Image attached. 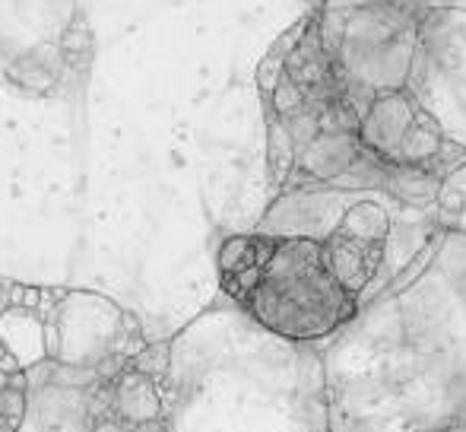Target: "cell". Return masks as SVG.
<instances>
[{
  "label": "cell",
  "instance_id": "1",
  "mask_svg": "<svg viewBox=\"0 0 466 432\" xmlns=\"http://www.w3.org/2000/svg\"><path fill=\"white\" fill-rule=\"evenodd\" d=\"M356 296L333 280L314 239H279L248 309L267 331L289 340H318L356 315Z\"/></svg>",
  "mask_w": 466,
  "mask_h": 432
},
{
  "label": "cell",
  "instance_id": "17",
  "mask_svg": "<svg viewBox=\"0 0 466 432\" xmlns=\"http://www.w3.org/2000/svg\"><path fill=\"white\" fill-rule=\"evenodd\" d=\"M130 432H168V427L162 420H147V423H137Z\"/></svg>",
  "mask_w": 466,
  "mask_h": 432
},
{
  "label": "cell",
  "instance_id": "4",
  "mask_svg": "<svg viewBox=\"0 0 466 432\" xmlns=\"http://www.w3.org/2000/svg\"><path fill=\"white\" fill-rule=\"evenodd\" d=\"M419 111L422 108H419L403 89H397V93H380V96H374L369 111H365L359 137H362V143L371 153L393 162V153H397L403 137L410 134V128L416 124Z\"/></svg>",
  "mask_w": 466,
  "mask_h": 432
},
{
  "label": "cell",
  "instance_id": "12",
  "mask_svg": "<svg viewBox=\"0 0 466 432\" xmlns=\"http://www.w3.org/2000/svg\"><path fill=\"white\" fill-rule=\"evenodd\" d=\"M305 108H308L305 89H301L299 83L286 74L279 80V87L273 89V96L267 99V111H273V115H279V118H292V115H299V111H305Z\"/></svg>",
  "mask_w": 466,
  "mask_h": 432
},
{
  "label": "cell",
  "instance_id": "16",
  "mask_svg": "<svg viewBox=\"0 0 466 432\" xmlns=\"http://www.w3.org/2000/svg\"><path fill=\"white\" fill-rule=\"evenodd\" d=\"M0 417H6V420L19 427V420L25 417V391H19V388L0 391Z\"/></svg>",
  "mask_w": 466,
  "mask_h": 432
},
{
  "label": "cell",
  "instance_id": "11",
  "mask_svg": "<svg viewBox=\"0 0 466 432\" xmlns=\"http://www.w3.org/2000/svg\"><path fill=\"white\" fill-rule=\"evenodd\" d=\"M438 211L448 216H461L466 211V159L454 166L441 179V191H438Z\"/></svg>",
  "mask_w": 466,
  "mask_h": 432
},
{
  "label": "cell",
  "instance_id": "6",
  "mask_svg": "<svg viewBox=\"0 0 466 432\" xmlns=\"http://www.w3.org/2000/svg\"><path fill=\"white\" fill-rule=\"evenodd\" d=\"M444 175L431 172L429 166H393L387 169L384 194L406 207H431L438 204V191H441Z\"/></svg>",
  "mask_w": 466,
  "mask_h": 432
},
{
  "label": "cell",
  "instance_id": "5",
  "mask_svg": "<svg viewBox=\"0 0 466 432\" xmlns=\"http://www.w3.org/2000/svg\"><path fill=\"white\" fill-rule=\"evenodd\" d=\"M324 264L333 273L339 286H343L350 296H362V290L371 283V277L378 273L380 261H384V245H365V242L352 239L346 232H330L324 242Z\"/></svg>",
  "mask_w": 466,
  "mask_h": 432
},
{
  "label": "cell",
  "instance_id": "14",
  "mask_svg": "<svg viewBox=\"0 0 466 432\" xmlns=\"http://www.w3.org/2000/svg\"><path fill=\"white\" fill-rule=\"evenodd\" d=\"M134 369L147 378H162L168 369V350L162 344L156 346H143L140 353L134 356Z\"/></svg>",
  "mask_w": 466,
  "mask_h": 432
},
{
  "label": "cell",
  "instance_id": "9",
  "mask_svg": "<svg viewBox=\"0 0 466 432\" xmlns=\"http://www.w3.org/2000/svg\"><path fill=\"white\" fill-rule=\"evenodd\" d=\"M339 232L352 235V239L365 242V245H387L390 235V213L378 201H356L346 207L343 220H339Z\"/></svg>",
  "mask_w": 466,
  "mask_h": 432
},
{
  "label": "cell",
  "instance_id": "7",
  "mask_svg": "<svg viewBox=\"0 0 466 432\" xmlns=\"http://www.w3.org/2000/svg\"><path fill=\"white\" fill-rule=\"evenodd\" d=\"M117 417L121 423L127 427H137V423H147V420H159L162 414V401H159V391H156L153 378L140 375V372H127L117 388V404H115Z\"/></svg>",
  "mask_w": 466,
  "mask_h": 432
},
{
  "label": "cell",
  "instance_id": "18",
  "mask_svg": "<svg viewBox=\"0 0 466 432\" xmlns=\"http://www.w3.org/2000/svg\"><path fill=\"white\" fill-rule=\"evenodd\" d=\"M96 432H124V429H121V423H111V420H105V423H98Z\"/></svg>",
  "mask_w": 466,
  "mask_h": 432
},
{
  "label": "cell",
  "instance_id": "20",
  "mask_svg": "<svg viewBox=\"0 0 466 432\" xmlns=\"http://www.w3.org/2000/svg\"><path fill=\"white\" fill-rule=\"evenodd\" d=\"M16 429H19L16 423H10L6 417H0V432H16Z\"/></svg>",
  "mask_w": 466,
  "mask_h": 432
},
{
  "label": "cell",
  "instance_id": "3",
  "mask_svg": "<svg viewBox=\"0 0 466 432\" xmlns=\"http://www.w3.org/2000/svg\"><path fill=\"white\" fill-rule=\"evenodd\" d=\"M362 149H365V143L359 134H327V130H320V134L299 153V166L289 175L282 191L330 185V181H337L343 172H350V166L362 156Z\"/></svg>",
  "mask_w": 466,
  "mask_h": 432
},
{
  "label": "cell",
  "instance_id": "21",
  "mask_svg": "<svg viewBox=\"0 0 466 432\" xmlns=\"http://www.w3.org/2000/svg\"><path fill=\"white\" fill-rule=\"evenodd\" d=\"M416 432H441V427H438V429L435 427H425V429H416Z\"/></svg>",
  "mask_w": 466,
  "mask_h": 432
},
{
  "label": "cell",
  "instance_id": "10",
  "mask_svg": "<svg viewBox=\"0 0 466 432\" xmlns=\"http://www.w3.org/2000/svg\"><path fill=\"white\" fill-rule=\"evenodd\" d=\"M267 166H270V179L279 191L299 166V143H295L289 124L273 111H267Z\"/></svg>",
  "mask_w": 466,
  "mask_h": 432
},
{
  "label": "cell",
  "instance_id": "2",
  "mask_svg": "<svg viewBox=\"0 0 466 432\" xmlns=\"http://www.w3.org/2000/svg\"><path fill=\"white\" fill-rule=\"evenodd\" d=\"M324 188L327 185L282 191L277 204L267 211L258 232L273 235V239L324 242L330 232H337L339 220H343V213H346V207L343 211H337V198L327 194Z\"/></svg>",
  "mask_w": 466,
  "mask_h": 432
},
{
  "label": "cell",
  "instance_id": "13",
  "mask_svg": "<svg viewBox=\"0 0 466 432\" xmlns=\"http://www.w3.org/2000/svg\"><path fill=\"white\" fill-rule=\"evenodd\" d=\"M282 77H286V57L277 55V51H267L258 67V89H260V96H264V102L273 96V89L279 87Z\"/></svg>",
  "mask_w": 466,
  "mask_h": 432
},
{
  "label": "cell",
  "instance_id": "8",
  "mask_svg": "<svg viewBox=\"0 0 466 432\" xmlns=\"http://www.w3.org/2000/svg\"><path fill=\"white\" fill-rule=\"evenodd\" d=\"M444 149V134L429 111H419L416 124L393 153V166H431Z\"/></svg>",
  "mask_w": 466,
  "mask_h": 432
},
{
  "label": "cell",
  "instance_id": "19",
  "mask_svg": "<svg viewBox=\"0 0 466 432\" xmlns=\"http://www.w3.org/2000/svg\"><path fill=\"white\" fill-rule=\"evenodd\" d=\"M441 432H466V420H451L448 427H441Z\"/></svg>",
  "mask_w": 466,
  "mask_h": 432
},
{
  "label": "cell",
  "instance_id": "15",
  "mask_svg": "<svg viewBox=\"0 0 466 432\" xmlns=\"http://www.w3.org/2000/svg\"><path fill=\"white\" fill-rule=\"evenodd\" d=\"M282 121H286L289 130H292L295 143H299V153L320 134V118H318V111H314V108H305V111H299V115H292V118H282Z\"/></svg>",
  "mask_w": 466,
  "mask_h": 432
}]
</instances>
